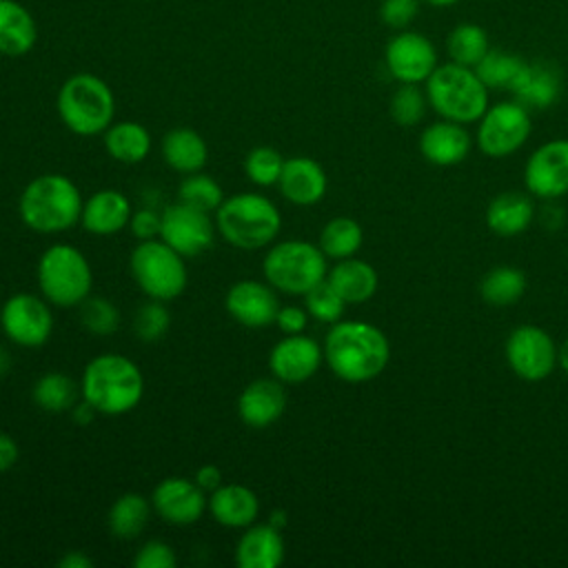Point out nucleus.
Listing matches in <instances>:
<instances>
[{
	"label": "nucleus",
	"instance_id": "1",
	"mask_svg": "<svg viewBox=\"0 0 568 568\" xmlns=\"http://www.w3.org/2000/svg\"><path fill=\"white\" fill-rule=\"evenodd\" d=\"M324 359L348 384L375 379L390 359L386 335L368 322H335L324 337Z\"/></svg>",
	"mask_w": 568,
	"mask_h": 568
},
{
	"label": "nucleus",
	"instance_id": "2",
	"mask_svg": "<svg viewBox=\"0 0 568 568\" xmlns=\"http://www.w3.org/2000/svg\"><path fill=\"white\" fill-rule=\"evenodd\" d=\"M142 393V371L126 355H95L82 371L80 395L98 410V415H124L140 404Z\"/></svg>",
	"mask_w": 568,
	"mask_h": 568
},
{
	"label": "nucleus",
	"instance_id": "3",
	"mask_svg": "<svg viewBox=\"0 0 568 568\" xmlns=\"http://www.w3.org/2000/svg\"><path fill=\"white\" fill-rule=\"evenodd\" d=\"M82 195L75 182L60 173L33 178L20 193L18 213L27 229L36 233H62L80 222Z\"/></svg>",
	"mask_w": 568,
	"mask_h": 568
},
{
	"label": "nucleus",
	"instance_id": "4",
	"mask_svg": "<svg viewBox=\"0 0 568 568\" xmlns=\"http://www.w3.org/2000/svg\"><path fill=\"white\" fill-rule=\"evenodd\" d=\"M215 229L231 246L255 251L275 242L282 229V215L273 200L246 191L222 200L215 211Z\"/></svg>",
	"mask_w": 568,
	"mask_h": 568
},
{
	"label": "nucleus",
	"instance_id": "5",
	"mask_svg": "<svg viewBox=\"0 0 568 568\" xmlns=\"http://www.w3.org/2000/svg\"><path fill=\"white\" fill-rule=\"evenodd\" d=\"M62 124L82 138L104 133L113 124L115 98L111 87L93 73L69 75L55 98Z\"/></svg>",
	"mask_w": 568,
	"mask_h": 568
},
{
	"label": "nucleus",
	"instance_id": "6",
	"mask_svg": "<svg viewBox=\"0 0 568 568\" xmlns=\"http://www.w3.org/2000/svg\"><path fill=\"white\" fill-rule=\"evenodd\" d=\"M424 84L428 106H433V111L444 120L470 124L479 122L488 109V87L470 67L448 60L437 64Z\"/></svg>",
	"mask_w": 568,
	"mask_h": 568
},
{
	"label": "nucleus",
	"instance_id": "7",
	"mask_svg": "<svg viewBox=\"0 0 568 568\" xmlns=\"http://www.w3.org/2000/svg\"><path fill=\"white\" fill-rule=\"evenodd\" d=\"M38 288L42 297L62 308L80 306L91 295L93 271L89 260L73 244L58 242L49 246L36 268Z\"/></svg>",
	"mask_w": 568,
	"mask_h": 568
},
{
	"label": "nucleus",
	"instance_id": "8",
	"mask_svg": "<svg viewBox=\"0 0 568 568\" xmlns=\"http://www.w3.org/2000/svg\"><path fill=\"white\" fill-rule=\"evenodd\" d=\"M264 280L282 293L306 295L326 280L328 266L320 244L306 240H284L268 246L262 260Z\"/></svg>",
	"mask_w": 568,
	"mask_h": 568
},
{
	"label": "nucleus",
	"instance_id": "9",
	"mask_svg": "<svg viewBox=\"0 0 568 568\" xmlns=\"http://www.w3.org/2000/svg\"><path fill=\"white\" fill-rule=\"evenodd\" d=\"M129 268L140 291L160 302L180 297L189 282L184 255L160 237L142 240L129 257Z\"/></svg>",
	"mask_w": 568,
	"mask_h": 568
},
{
	"label": "nucleus",
	"instance_id": "10",
	"mask_svg": "<svg viewBox=\"0 0 568 568\" xmlns=\"http://www.w3.org/2000/svg\"><path fill=\"white\" fill-rule=\"evenodd\" d=\"M530 131V111L517 100H504L479 118L477 144L488 158H506L524 146Z\"/></svg>",
	"mask_w": 568,
	"mask_h": 568
},
{
	"label": "nucleus",
	"instance_id": "11",
	"mask_svg": "<svg viewBox=\"0 0 568 568\" xmlns=\"http://www.w3.org/2000/svg\"><path fill=\"white\" fill-rule=\"evenodd\" d=\"M0 328L24 348H38L49 342L53 331V313L44 297L33 293H16L0 308Z\"/></svg>",
	"mask_w": 568,
	"mask_h": 568
},
{
	"label": "nucleus",
	"instance_id": "12",
	"mask_svg": "<svg viewBox=\"0 0 568 568\" xmlns=\"http://www.w3.org/2000/svg\"><path fill=\"white\" fill-rule=\"evenodd\" d=\"M384 64L397 82L422 84L435 71L437 49L430 38L419 31L402 29L390 36L384 49Z\"/></svg>",
	"mask_w": 568,
	"mask_h": 568
},
{
	"label": "nucleus",
	"instance_id": "13",
	"mask_svg": "<svg viewBox=\"0 0 568 568\" xmlns=\"http://www.w3.org/2000/svg\"><path fill=\"white\" fill-rule=\"evenodd\" d=\"M506 362L517 377L526 382H541L557 364V346L544 328L524 324L506 339Z\"/></svg>",
	"mask_w": 568,
	"mask_h": 568
},
{
	"label": "nucleus",
	"instance_id": "14",
	"mask_svg": "<svg viewBox=\"0 0 568 568\" xmlns=\"http://www.w3.org/2000/svg\"><path fill=\"white\" fill-rule=\"evenodd\" d=\"M215 222L206 211L175 202L162 211L160 240L184 257H195L211 248L215 240Z\"/></svg>",
	"mask_w": 568,
	"mask_h": 568
},
{
	"label": "nucleus",
	"instance_id": "15",
	"mask_svg": "<svg viewBox=\"0 0 568 568\" xmlns=\"http://www.w3.org/2000/svg\"><path fill=\"white\" fill-rule=\"evenodd\" d=\"M524 182L530 195L555 200L568 193V140L541 144L524 166Z\"/></svg>",
	"mask_w": 568,
	"mask_h": 568
},
{
	"label": "nucleus",
	"instance_id": "16",
	"mask_svg": "<svg viewBox=\"0 0 568 568\" xmlns=\"http://www.w3.org/2000/svg\"><path fill=\"white\" fill-rule=\"evenodd\" d=\"M151 506L160 519L173 526L195 524L209 508L206 493L186 477H164L151 495Z\"/></svg>",
	"mask_w": 568,
	"mask_h": 568
},
{
	"label": "nucleus",
	"instance_id": "17",
	"mask_svg": "<svg viewBox=\"0 0 568 568\" xmlns=\"http://www.w3.org/2000/svg\"><path fill=\"white\" fill-rule=\"evenodd\" d=\"M224 306L237 324L246 328H264L275 324V315L282 304L268 282L240 280L226 291Z\"/></svg>",
	"mask_w": 568,
	"mask_h": 568
},
{
	"label": "nucleus",
	"instance_id": "18",
	"mask_svg": "<svg viewBox=\"0 0 568 568\" xmlns=\"http://www.w3.org/2000/svg\"><path fill=\"white\" fill-rule=\"evenodd\" d=\"M324 359V348L304 333L282 337L268 353V371L282 384L311 379Z\"/></svg>",
	"mask_w": 568,
	"mask_h": 568
},
{
	"label": "nucleus",
	"instance_id": "19",
	"mask_svg": "<svg viewBox=\"0 0 568 568\" xmlns=\"http://www.w3.org/2000/svg\"><path fill=\"white\" fill-rule=\"evenodd\" d=\"M286 390L275 377H260L244 386L237 397V415L251 428H266L282 417Z\"/></svg>",
	"mask_w": 568,
	"mask_h": 568
},
{
	"label": "nucleus",
	"instance_id": "20",
	"mask_svg": "<svg viewBox=\"0 0 568 568\" xmlns=\"http://www.w3.org/2000/svg\"><path fill=\"white\" fill-rule=\"evenodd\" d=\"M277 186L288 202L297 206H311L326 195L328 178L320 162L306 155H295L284 160Z\"/></svg>",
	"mask_w": 568,
	"mask_h": 568
},
{
	"label": "nucleus",
	"instance_id": "21",
	"mask_svg": "<svg viewBox=\"0 0 568 568\" xmlns=\"http://www.w3.org/2000/svg\"><path fill=\"white\" fill-rule=\"evenodd\" d=\"M510 93L528 111L548 109L561 95V71L548 60H526V67Z\"/></svg>",
	"mask_w": 568,
	"mask_h": 568
},
{
	"label": "nucleus",
	"instance_id": "22",
	"mask_svg": "<svg viewBox=\"0 0 568 568\" xmlns=\"http://www.w3.org/2000/svg\"><path fill=\"white\" fill-rule=\"evenodd\" d=\"M131 220V202L122 191L102 189L89 195L82 204L80 222L91 235H115Z\"/></svg>",
	"mask_w": 568,
	"mask_h": 568
},
{
	"label": "nucleus",
	"instance_id": "23",
	"mask_svg": "<svg viewBox=\"0 0 568 568\" xmlns=\"http://www.w3.org/2000/svg\"><path fill=\"white\" fill-rule=\"evenodd\" d=\"M284 539L273 524H251L235 546V564L240 568H277L284 561Z\"/></svg>",
	"mask_w": 568,
	"mask_h": 568
},
{
	"label": "nucleus",
	"instance_id": "24",
	"mask_svg": "<svg viewBox=\"0 0 568 568\" xmlns=\"http://www.w3.org/2000/svg\"><path fill=\"white\" fill-rule=\"evenodd\" d=\"M468 151L470 135L459 122H433L419 135V153L437 166L459 164L468 155Z\"/></svg>",
	"mask_w": 568,
	"mask_h": 568
},
{
	"label": "nucleus",
	"instance_id": "25",
	"mask_svg": "<svg viewBox=\"0 0 568 568\" xmlns=\"http://www.w3.org/2000/svg\"><path fill=\"white\" fill-rule=\"evenodd\" d=\"M211 517L226 528H246L260 515L257 495L242 484H222L209 493Z\"/></svg>",
	"mask_w": 568,
	"mask_h": 568
},
{
	"label": "nucleus",
	"instance_id": "26",
	"mask_svg": "<svg viewBox=\"0 0 568 568\" xmlns=\"http://www.w3.org/2000/svg\"><path fill=\"white\" fill-rule=\"evenodd\" d=\"M38 27L18 0H0V55L20 58L36 47Z\"/></svg>",
	"mask_w": 568,
	"mask_h": 568
},
{
	"label": "nucleus",
	"instance_id": "27",
	"mask_svg": "<svg viewBox=\"0 0 568 568\" xmlns=\"http://www.w3.org/2000/svg\"><path fill=\"white\" fill-rule=\"evenodd\" d=\"M535 217V204L530 195L506 191L490 200L486 209V224L495 235L515 237L524 233Z\"/></svg>",
	"mask_w": 568,
	"mask_h": 568
},
{
	"label": "nucleus",
	"instance_id": "28",
	"mask_svg": "<svg viewBox=\"0 0 568 568\" xmlns=\"http://www.w3.org/2000/svg\"><path fill=\"white\" fill-rule=\"evenodd\" d=\"M326 280L346 304H362L377 291V271L357 257L337 260Z\"/></svg>",
	"mask_w": 568,
	"mask_h": 568
},
{
	"label": "nucleus",
	"instance_id": "29",
	"mask_svg": "<svg viewBox=\"0 0 568 568\" xmlns=\"http://www.w3.org/2000/svg\"><path fill=\"white\" fill-rule=\"evenodd\" d=\"M162 158L178 173L202 171L209 160V146L204 138L186 126H178L162 138Z\"/></svg>",
	"mask_w": 568,
	"mask_h": 568
},
{
	"label": "nucleus",
	"instance_id": "30",
	"mask_svg": "<svg viewBox=\"0 0 568 568\" xmlns=\"http://www.w3.org/2000/svg\"><path fill=\"white\" fill-rule=\"evenodd\" d=\"M104 149L122 164H138L151 153V133L140 122H113L104 131Z\"/></svg>",
	"mask_w": 568,
	"mask_h": 568
},
{
	"label": "nucleus",
	"instance_id": "31",
	"mask_svg": "<svg viewBox=\"0 0 568 568\" xmlns=\"http://www.w3.org/2000/svg\"><path fill=\"white\" fill-rule=\"evenodd\" d=\"M151 501L140 493H124L120 495L106 515V526L113 537L118 539H135L144 532L149 519H151Z\"/></svg>",
	"mask_w": 568,
	"mask_h": 568
},
{
	"label": "nucleus",
	"instance_id": "32",
	"mask_svg": "<svg viewBox=\"0 0 568 568\" xmlns=\"http://www.w3.org/2000/svg\"><path fill=\"white\" fill-rule=\"evenodd\" d=\"M33 404L47 413L71 410L80 402V386L60 371H49L36 379L31 390Z\"/></svg>",
	"mask_w": 568,
	"mask_h": 568
},
{
	"label": "nucleus",
	"instance_id": "33",
	"mask_svg": "<svg viewBox=\"0 0 568 568\" xmlns=\"http://www.w3.org/2000/svg\"><path fill=\"white\" fill-rule=\"evenodd\" d=\"M488 49H490L488 33L477 22H459L446 36L448 60L462 67L475 69L481 62V58L488 53Z\"/></svg>",
	"mask_w": 568,
	"mask_h": 568
},
{
	"label": "nucleus",
	"instance_id": "34",
	"mask_svg": "<svg viewBox=\"0 0 568 568\" xmlns=\"http://www.w3.org/2000/svg\"><path fill=\"white\" fill-rule=\"evenodd\" d=\"M524 67H526V60L521 55L504 49H488V53L475 67V73L488 89L510 91L517 78L521 75Z\"/></svg>",
	"mask_w": 568,
	"mask_h": 568
},
{
	"label": "nucleus",
	"instance_id": "35",
	"mask_svg": "<svg viewBox=\"0 0 568 568\" xmlns=\"http://www.w3.org/2000/svg\"><path fill=\"white\" fill-rule=\"evenodd\" d=\"M526 277L515 266H495L479 282V295L490 306H510L521 300Z\"/></svg>",
	"mask_w": 568,
	"mask_h": 568
},
{
	"label": "nucleus",
	"instance_id": "36",
	"mask_svg": "<svg viewBox=\"0 0 568 568\" xmlns=\"http://www.w3.org/2000/svg\"><path fill=\"white\" fill-rule=\"evenodd\" d=\"M364 242V231L353 217H333L320 233V248L326 257L344 260L353 257Z\"/></svg>",
	"mask_w": 568,
	"mask_h": 568
},
{
	"label": "nucleus",
	"instance_id": "37",
	"mask_svg": "<svg viewBox=\"0 0 568 568\" xmlns=\"http://www.w3.org/2000/svg\"><path fill=\"white\" fill-rule=\"evenodd\" d=\"M178 200L189 206L211 213V211H217V206L224 200V193H222V186L211 175L195 171V173L184 175V180L180 182Z\"/></svg>",
	"mask_w": 568,
	"mask_h": 568
},
{
	"label": "nucleus",
	"instance_id": "38",
	"mask_svg": "<svg viewBox=\"0 0 568 568\" xmlns=\"http://www.w3.org/2000/svg\"><path fill=\"white\" fill-rule=\"evenodd\" d=\"M80 324L98 337H109L120 326V311L118 306L102 295H89L80 302Z\"/></svg>",
	"mask_w": 568,
	"mask_h": 568
},
{
	"label": "nucleus",
	"instance_id": "39",
	"mask_svg": "<svg viewBox=\"0 0 568 568\" xmlns=\"http://www.w3.org/2000/svg\"><path fill=\"white\" fill-rule=\"evenodd\" d=\"M426 106H428V98H426V91L419 89V84L399 82V87L390 95L388 113L399 126H413L422 122V118L426 115Z\"/></svg>",
	"mask_w": 568,
	"mask_h": 568
},
{
	"label": "nucleus",
	"instance_id": "40",
	"mask_svg": "<svg viewBox=\"0 0 568 568\" xmlns=\"http://www.w3.org/2000/svg\"><path fill=\"white\" fill-rule=\"evenodd\" d=\"M284 158L273 146H255L244 158V173L257 186H273L282 175Z\"/></svg>",
	"mask_w": 568,
	"mask_h": 568
},
{
	"label": "nucleus",
	"instance_id": "41",
	"mask_svg": "<svg viewBox=\"0 0 568 568\" xmlns=\"http://www.w3.org/2000/svg\"><path fill=\"white\" fill-rule=\"evenodd\" d=\"M304 308L308 311V315L317 322H326V324H335L342 320L346 302L339 297V293L328 284V280L320 282L317 286H313L306 295H304Z\"/></svg>",
	"mask_w": 568,
	"mask_h": 568
},
{
	"label": "nucleus",
	"instance_id": "42",
	"mask_svg": "<svg viewBox=\"0 0 568 568\" xmlns=\"http://www.w3.org/2000/svg\"><path fill=\"white\" fill-rule=\"evenodd\" d=\"M171 326V313L160 300L144 302L133 317V331L142 342H158L166 335Z\"/></svg>",
	"mask_w": 568,
	"mask_h": 568
},
{
	"label": "nucleus",
	"instance_id": "43",
	"mask_svg": "<svg viewBox=\"0 0 568 568\" xmlns=\"http://www.w3.org/2000/svg\"><path fill=\"white\" fill-rule=\"evenodd\" d=\"M422 4H424L422 0H382L379 20L393 31L410 29L415 18L419 16Z\"/></svg>",
	"mask_w": 568,
	"mask_h": 568
},
{
	"label": "nucleus",
	"instance_id": "44",
	"mask_svg": "<svg viewBox=\"0 0 568 568\" xmlns=\"http://www.w3.org/2000/svg\"><path fill=\"white\" fill-rule=\"evenodd\" d=\"M135 568H175L178 566V555L175 550L160 539H151L133 557Z\"/></svg>",
	"mask_w": 568,
	"mask_h": 568
},
{
	"label": "nucleus",
	"instance_id": "45",
	"mask_svg": "<svg viewBox=\"0 0 568 568\" xmlns=\"http://www.w3.org/2000/svg\"><path fill=\"white\" fill-rule=\"evenodd\" d=\"M160 226H162V213L153 209H138L135 213H131L129 229L140 242L160 237Z\"/></svg>",
	"mask_w": 568,
	"mask_h": 568
},
{
	"label": "nucleus",
	"instance_id": "46",
	"mask_svg": "<svg viewBox=\"0 0 568 568\" xmlns=\"http://www.w3.org/2000/svg\"><path fill=\"white\" fill-rule=\"evenodd\" d=\"M306 322H308V311L306 308H300L295 304H286V306H280L277 315H275V324L277 328L284 333V335H297L306 328Z\"/></svg>",
	"mask_w": 568,
	"mask_h": 568
},
{
	"label": "nucleus",
	"instance_id": "47",
	"mask_svg": "<svg viewBox=\"0 0 568 568\" xmlns=\"http://www.w3.org/2000/svg\"><path fill=\"white\" fill-rule=\"evenodd\" d=\"M195 484L204 490V493H213L215 488H220L224 481H222V468L215 466V464H204L195 470Z\"/></svg>",
	"mask_w": 568,
	"mask_h": 568
},
{
	"label": "nucleus",
	"instance_id": "48",
	"mask_svg": "<svg viewBox=\"0 0 568 568\" xmlns=\"http://www.w3.org/2000/svg\"><path fill=\"white\" fill-rule=\"evenodd\" d=\"M18 457H20L18 442H16L9 433L0 430V473L13 468L16 462H18Z\"/></svg>",
	"mask_w": 568,
	"mask_h": 568
},
{
	"label": "nucleus",
	"instance_id": "49",
	"mask_svg": "<svg viewBox=\"0 0 568 568\" xmlns=\"http://www.w3.org/2000/svg\"><path fill=\"white\" fill-rule=\"evenodd\" d=\"M58 566H60V568H91L93 561H91L84 552L71 550V552H67L64 557L58 559Z\"/></svg>",
	"mask_w": 568,
	"mask_h": 568
},
{
	"label": "nucleus",
	"instance_id": "50",
	"mask_svg": "<svg viewBox=\"0 0 568 568\" xmlns=\"http://www.w3.org/2000/svg\"><path fill=\"white\" fill-rule=\"evenodd\" d=\"M98 415V410L89 404V402H84V399H80L73 408H71V417H73V422H78L80 426H87V424H91V419Z\"/></svg>",
	"mask_w": 568,
	"mask_h": 568
},
{
	"label": "nucleus",
	"instance_id": "51",
	"mask_svg": "<svg viewBox=\"0 0 568 568\" xmlns=\"http://www.w3.org/2000/svg\"><path fill=\"white\" fill-rule=\"evenodd\" d=\"M557 362H559V366L568 373V339L561 344V348L557 351Z\"/></svg>",
	"mask_w": 568,
	"mask_h": 568
},
{
	"label": "nucleus",
	"instance_id": "52",
	"mask_svg": "<svg viewBox=\"0 0 568 568\" xmlns=\"http://www.w3.org/2000/svg\"><path fill=\"white\" fill-rule=\"evenodd\" d=\"M268 524H273L275 528H280V530H282V526L286 524V515H284V510H273V513H271Z\"/></svg>",
	"mask_w": 568,
	"mask_h": 568
},
{
	"label": "nucleus",
	"instance_id": "53",
	"mask_svg": "<svg viewBox=\"0 0 568 568\" xmlns=\"http://www.w3.org/2000/svg\"><path fill=\"white\" fill-rule=\"evenodd\" d=\"M422 2L428 4V7H435V9H446V7H453V4H457L462 0H422Z\"/></svg>",
	"mask_w": 568,
	"mask_h": 568
},
{
	"label": "nucleus",
	"instance_id": "54",
	"mask_svg": "<svg viewBox=\"0 0 568 568\" xmlns=\"http://www.w3.org/2000/svg\"><path fill=\"white\" fill-rule=\"evenodd\" d=\"M9 368H11V357H9V353L0 346V375H4Z\"/></svg>",
	"mask_w": 568,
	"mask_h": 568
}]
</instances>
